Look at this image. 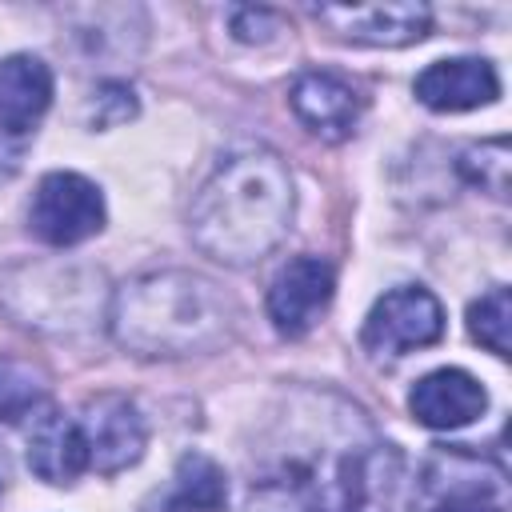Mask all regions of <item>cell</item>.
I'll return each instance as SVG.
<instances>
[{
  "mask_svg": "<svg viewBox=\"0 0 512 512\" xmlns=\"http://www.w3.org/2000/svg\"><path fill=\"white\" fill-rule=\"evenodd\" d=\"M292 208L296 188L284 156L264 144H244L228 152L200 184L188 212V232L204 256L244 268L284 240Z\"/></svg>",
  "mask_w": 512,
  "mask_h": 512,
  "instance_id": "6da1fadb",
  "label": "cell"
},
{
  "mask_svg": "<svg viewBox=\"0 0 512 512\" xmlns=\"http://www.w3.org/2000/svg\"><path fill=\"white\" fill-rule=\"evenodd\" d=\"M236 308L200 272L164 268L128 280L108 308V328L136 356H196L232 336Z\"/></svg>",
  "mask_w": 512,
  "mask_h": 512,
  "instance_id": "7a4b0ae2",
  "label": "cell"
},
{
  "mask_svg": "<svg viewBox=\"0 0 512 512\" xmlns=\"http://www.w3.org/2000/svg\"><path fill=\"white\" fill-rule=\"evenodd\" d=\"M104 280L88 264H16L0 276V304L24 328L68 336L88 328L104 304Z\"/></svg>",
  "mask_w": 512,
  "mask_h": 512,
  "instance_id": "3957f363",
  "label": "cell"
},
{
  "mask_svg": "<svg viewBox=\"0 0 512 512\" xmlns=\"http://www.w3.org/2000/svg\"><path fill=\"white\" fill-rule=\"evenodd\" d=\"M440 336H444V308L420 284H404V288L384 292L360 328V344L372 360L408 356L416 348L436 344Z\"/></svg>",
  "mask_w": 512,
  "mask_h": 512,
  "instance_id": "277c9868",
  "label": "cell"
},
{
  "mask_svg": "<svg viewBox=\"0 0 512 512\" xmlns=\"http://www.w3.org/2000/svg\"><path fill=\"white\" fill-rule=\"evenodd\" d=\"M28 228L52 248H72L104 228V196L80 172H48L28 204Z\"/></svg>",
  "mask_w": 512,
  "mask_h": 512,
  "instance_id": "5b68a950",
  "label": "cell"
},
{
  "mask_svg": "<svg viewBox=\"0 0 512 512\" xmlns=\"http://www.w3.org/2000/svg\"><path fill=\"white\" fill-rule=\"evenodd\" d=\"M76 424H80V436L88 448V468L100 476H116V472L132 468L148 448L144 416L120 392L88 396L76 412Z\"/></svg>",
  "mask_w": 512,
  "mask_h": 512,
  "instance_id": "8992f818",
  "label": "cell"
},
{
  "mask_svg": "<svg viewBox=\"0 0 512 512\" xmlns=\"http://www.w3.org/2000/svg\"><path fill=\"white\" fill-rule=\"evenodd\" d=\"M312 16L340 40L368 44V48H404L428 36L432 12L416 0H388V4H320Z\"/></svg>",
  "mask_w": 512,
  "mask_h": 512,
  "instance_id": "52a82bcc",
  "label": "cell"
},
{
  "mask_svg": "<svg viewBox=\"0 0 512 512\" xmlns=\"http://www.w3.org/2000/svg\"><path fill=\"white\" fill-rule=\"evenodd\" d=\"M336 292V272L320 256H292L268 284V320L280 336L296 340L316 328Z\"/></svg>",
  "mask_w": 512,
  "mask_h": 512,
  "instance_id": "ba28073f",
  "label": "cell"
},
{
  "mask_svg": "<svg viewBox=\"0 0 512 512\" xmlns=\"http://www.w3.org/2000/svg\"><path fill=\"white\" fill-rule=\"evenodd\" d=\"M428 504L420 512H504V476L476 456L440 452L424 472Z\"/></svg>",
  "mask_w": 512,
  "mask_h": 512,
  "instance_id": "9c48e42d",
  "label": "cell"
},
{
  "mask_svg": "<svg viewBox=\"0 0 512 512\" xmlns=\"http://www.w3.org/2000/svg\"><path fill=\"white\" fill-rule=\"evenodd\" d=\"M288 104L296 120L328 144L348 140L360 124V92L336 72H300L288 92Z\"/></svg>",
  "mask_w": 512,
  "mask_h": 512,
  "instance_id": "30bf717a",
  "label": "cell"
},
{
  "mask_svg": "<svg viewBox=\"0 0 512 512\" xmlns=\"http://www.w3.org/2000/svg\"><path fill=\"white\" fill-rule=\"evenodd\" d=\"M412 88H416V100L432 112H472L500 96V76L492 60L456 56V60L428 64Z\"/></svg>",
  "mask_w": 512,
  "mask_h": 512,
  "instance_id": "8fae6325",
  "label": "cell"
},
{
  "mask_svg": "<svg viewBox=\"0 0 512 512\" xmlns=\"http://www.w3.org/2000/svg\"><path fill=\"white\" fill-rule=\"evenodd\" d=\"M408 408L424 428L436 432H452L472 424L476 416H484L488 408V392L484 384L464 372V368H436L428 376H420L408 392Z\"/></svg>",
  "mask_w": 512,
  "mask_h": 512,
  "instance_id": "7c38bea8",
  "label": "cell"
},
{
  "mask_svg": "<svg viewBox=\"0 0 512 512\" xmlns=\"http://www.w3.org/2000/svg\"><path fill=\"white\" fill-rule=\"evenodd\" d=\"M28 468L44 484H76L80 472H88V448L80 436L76 416L40 404L36 416L28 420Z\"/></svg>",
  "mask_w": 512,
  "mask_h": 512,
  "instance_id": "4fadbf2b",
  "label": "cell"
},
{
  "mask_svg": "<svg viewBox=\"0 0 512 512\" xmlns=\"http://www.w3.org/2000/svg\"><path fill=\"white\" fill-rule=\"evenodd\" d=\"M52 104V68L40 56L16 52L0 60V136H24Z\"/></svg>",
  "mask_w": 512,
  "mask_h": 512,
  "instance_id": "5bb4252c",
  "label": "cell"
},
{
  "mask_svg": "<svg viewBox=\"0 0 512 512\" xmlns=\"http://www.w3.org/2000/svg\"><path fill=\"white\" fill-rule=\"evenodd\" d=\"M224 504H228L224 468L204 452H184L164 492V508L168 512H220Z\"/></svg>",
  "mask_w": 512,
  "mask_h": 512,
  "instance_id": "9a60e30c",
  "label": "cell"
},
{
  "mask_svg": "<svg viewBox=\"0 0 512 512\" xmlns=\"http://www.w3.org/2000/svg\"><path fill=\"white\" fill-rule=\"evenodd\" d=\"M244 512H328V504L292 472H276L252 484Z\"/></svg>",
  "mask_w": 512,
  "mask_h": 512,
  "instance_id": "2e32d148",
  "label": "cell"
},
{
  "mask_svg": "<svg viewBox=\"0 0 512 512\" xmlns=\"http://www.w3.org/2000/svg\"><path fill=\"white\" fill-rule=\"evenodd\" d=\"M468 332L476 344H484L496 356H508V332H512V296L504 284L488 288L468 308Z\"/></svg>",
  "mask_w": 512,
  "mask_h": 512,
  "instance_id": "e0dca14e",
  "label": "cell"
},
{
  "mask_svg": "<svg viewBox=\"0 0 512 512\" xmlns=\"http://www.w3.org/2000/svg\"><path fill=\"white\" fill-rule=\"evenodd\" d=\"M460 176L476 184L480 192L508 196V140L492 136L484 144H472L460 152Z\"/></svg>",
  "mask_w": 512,
  "mask_h": 512,
  "instance_id": "ac0fdd59",
  "label": "cell"
},
{
  "mask_svg": "<svg viewBox=\"0 0 512 512\" xmlns=\"http://www.w3.org/2000/svg\"><path fill=\"white\" fill-rule=\"evenodd\" d=\"M132 116H136V96H132L128 84L108 80V84H100V88L92 92L88 120H92L96 128H112V124H124V120H132Z\"/></svg>",
  "mask_w": 512,
  "mask_h": 512,
  "instance_id": "d6986e66",
  "label": "cell"
},
{
  "mask_svg": "<svg viewBox=\"0 0 512 512\" xmlns=\"http://www.w3.org/2000/svg\"><path fill=\"white\" fill-rule=\"evenodd\" d=\"M40 408V388L28 372L20 368H0V416L4 420H20L32 416Z\"/></svg>",
  "mask_w": 512,
  "mask_h": 512,
  "instance_id": "ffe728a7",
  "label": "cell"
},
{
  "mask_svg": "<svg viewBox=\"0 0 512 512\" xmlns=\"http://www.w3.org/2000/svg\"><path fill=\"white\" fill-rule=\"evenodd\" d=\"M280 32V16L268 8H232V36L244 44H268Z\"/></svg>",
  "mask_w": 512,
  "mask_h": 512,
  "instance_id": "44dd1931",
  "label": "cell"
}]
</instances>
